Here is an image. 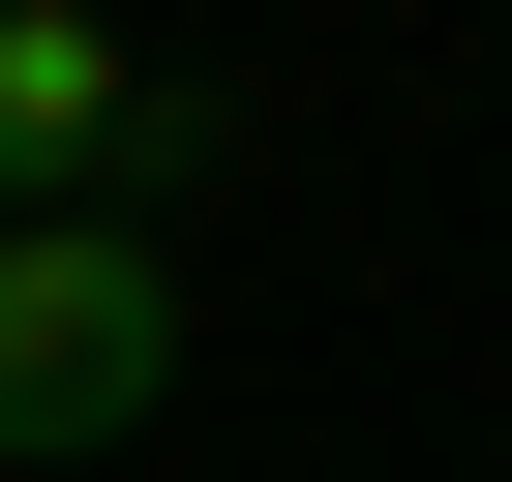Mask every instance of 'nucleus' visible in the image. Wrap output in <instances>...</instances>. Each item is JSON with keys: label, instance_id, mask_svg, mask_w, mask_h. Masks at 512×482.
Here are the masks:
<instances>
[{"label": "nucleus", "instance_id": "1", "mask_svg": "<svg viewBox=\"0 0 512 482\" xmlns=\"http://www.w3.org/2000/svg\"><path fill=\"white\" fill-rule=\"evenodd\" d=\"M151 392H181V241H151V211H0V452L61 482V452H121Z\"/></svg>", "mask_w": 512, "mask_h": 482}, {"label": "nucleus", "instance_id": "2", "mask_svg": "<svg viewBox=\"0 0 512 482\" xmlns=\"http://www.w3.org/2000/svg\"><path fill=\"white\" fill-rule=\"evenodd\" d=\"M211 181V121L91 31V0H0V211H181Z\"/></svg>", "mask_w": 512, "mask_h": 482}]
</instances>
